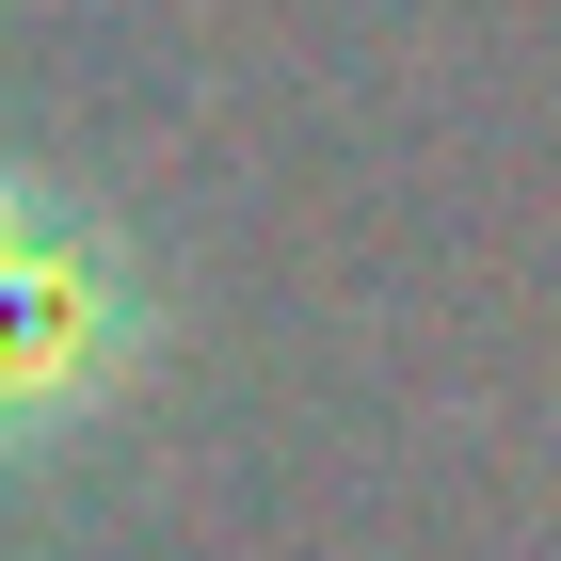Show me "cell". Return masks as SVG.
<instances>
[{"label":"cell","instance_id":"6da1fadb","mask_svg":"<svg viewBox=\"0 0 561 561\" xmlns=\"http://www.w3.org/2000/svg\"><path fill=\"white\" fill-rule=\"evenodd\" d=\"M145 353H161V305H145L129 241L48 176H0V449L96 433Z\"/></svg>","mask_w":561,"mask_h":561}]
</instances>
